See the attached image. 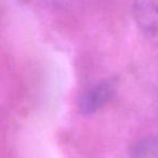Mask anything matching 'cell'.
<instances>
[{
	"label": "cell",
	"instance_id": "3",
	"mask_svg": "<svg viewBox=\"0 0 158 158\" xmlns=\"http://www.w3.org/2000/svg\"><path fill=\"white\" fill-rule=\"evenodd\" d=\"M129 158H158V137H148L138 141Z\"/></svg>",
	"mask_w": 158,
	"mask_h": 158
},
{
	"label": "cell",
	"instance_id": "2",
	"mask_svg": "<svg viewBox=\"0 0 158 158\" xmlns=\"http://www.w3.org/2000/svg\"><path fill=\"white\" fill-rule=\"evenodd\" d=\"M115 93L111 81H102L88 88L79 100V110L82 114H92L112 99Z\"/></svg>",
	"mask_w": 158,
	"mask_h": 158
},
{
	"label": "cell",
	"instance_id": "1",
	"mask_svg": "<svg viewBox=\"0 0 158 158\" xmlns=\"http://www.w3.org/2000/svg\"><path fill=\"white\" fill-rule=\"evenodd\" d=\"M132 11L140 32L158 48V0H133Z\"/></svg>",
	"mask_w": 158,
	"mask_h": 158
}]
</instances>
